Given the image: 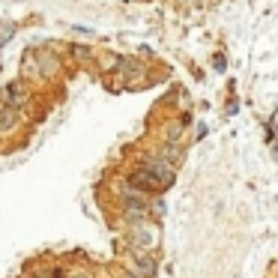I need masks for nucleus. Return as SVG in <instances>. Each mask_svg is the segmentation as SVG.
Instances as JSON below:
<instances>
[{
  "instance_id": "1",
  "label": "nucleus",
  "mask_w": 278,
  "mask_h": 278,
  "mask_svg": "<svg viewBox=\"0 0 278 278\" xmlns=\"http://www.w3.org/2000/svg\"><path fill=\"white\" fill-rule=\"evenodd\" d=\"M174 180L171 177H158V174H153V171H147L144 165L138 168V171H132L129 174V185L135 188V191H165L168 185H171Z\"/></svg>"
}]
</instances>
